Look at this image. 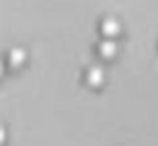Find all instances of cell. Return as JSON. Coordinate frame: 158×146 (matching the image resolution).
Segmentation results:
<instances>
[{
    "instance_id": "7a4b0ae2",
    "label": "cell",
    "mask_w": 158,
    "mask_h": 146,
    "mask_svg": "<svg viewBox=\"0 0 158 146\" xmlns=\"http://www.w3.org/2000/svg\"><path fill=\"white\" fill-rule=\"evenodd\" d=\"M98 55L102 57V59H106V61L114 59V57L118 55V43H116V39H102L99 45H98Z\"/></svg>"
},
{
    "instance_id": "6da1fadb",
    "label": "cell",
    "mask_w": 158,
    "mask_h": 146,
    "mask_svg": "<svg viewBox=\"0 0 158 146\" xmlns=\"http://www.w3.org/2000/svg\"><path fill=\"white\" fill-rule=\"evenodd\" d=\"M99 33H102L103 39H116L122 35V23L116 16H106L99 23Z\"/></svg>"
},
{
    "instance_id": "3957f363",
    "label": "cell",
    "mask_w": 158,
    "mask_h": 146,
    "mask_svg": "<svg viewBox=\"0 0 158 146\" xmlns=\"http://www.w3.org/2000/svg\"><path fill=\"white\" fill-rule=\"evenodd\" d=\"M85 81H87V85H91V87H102L103 81H106V71H103V67H99V65L89 67V69L85 71Z\"/></svg>"
}]
</instances>
